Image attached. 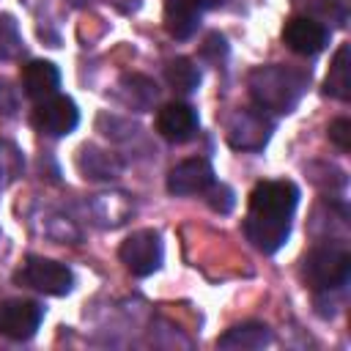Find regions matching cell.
Masks as SVG:
<instances>
[{
  "instance_id": "obj_1",
  "label": "cell",
  "mask_w": 351,
  "mask_h": 351,
  "mask_svg": "<svg viewBox=\"0 0 351 351\" xmlns=\"http://www.w3.org/2000/svg\"><path fill=\"white\" fill-rule=\"evenodd\" d=\"M299 203V189L291 181H261L250 195L244 219L247 239L266 255L277 252L291 233V214Z\"/></svg>"
},
{
  "instance_id": "obj_2",
  "label": "cell",
  "mask_w": 351,
  "mask_h": 351,
  "mask_svg": "<svg viewBox=\"0 0 351 351\" xmlns=\"http://www.w3.org/2000/svg\"><path fill=\"white\" fill-rule=\"evenodd\" d=\"M247 88L261 110L291 112L307 88V74L288 66H261L250 71Z\"/></svg>"
},
{
  "instance_id": "obj_3",
  "label": "cell",
  "mask_w": 351,
  "mask_h": 351,
  "mask_svg": "<svg viewBox=\"0 0 351 351\" xmlns=\"http://www.w3.org/2000/svg\"><path fill=\"white\" fill-rule=\"evenodd\" d=\"M302 274L313 291L343 288L351 274V255L343 244H318L304 255Z\"/></svg>"
},
{
  "instance_id": "obj_4",
  "label": "cell",
  "mask_w": 351,
  "mask_h": 351,
  "mask_svg": "<svg viewBox=\"0 0 351 351\" xmlns=\"http://www.w3.org/2000/svg\"><path fill=\"white\" fill-rule=\"evenodd\" d=\"M16 282L33 288V291H41L47 296H66L74 285V274L66 263H58V261H49V258H38V255H30L22 269L16 271Z\"/></svg>"
},
{
  "instance_id": "obj_5",
  "label": "cell",
  "mask_w": 351,
  "mask_h": 351,
  "mask_svg": "<svg viewBox=\"0 0 351 351\" xmlns=\"http://www.w3.org/2000/svg\"><path fill=\"white\" fill-rule=\"evenodd\" d=\"M121 263L134 274V277H148L162 266V239L156 230L143 228L134 230L132 236L123 239L118 250Z\"/></svg>"
},
{
  "instance_id": "obj_6",
  "label": "cell",
  "mask_w": 351,
  "mask_h": 351,
  "mask_svg": "<svg viewBox=\"0 0 351 351\" xmlns=\"http://www.w3.org/2000/svg\"><path fill=\"white\" fill-rule=\"evenodd\" d=\"M271 134V121L261 107H244L233 112L228 123V143L236 151H261L269 143Z\"/></svg>"
},
{
  "instance_id": "obj_7",
  "label": "cell",
  "mask_w": 351,
  "mask_h": 351,
  "mask_svg": "<svg viewBox=\"0 0 351 351\" xmlns=\"http://www.w3.org/2000/svg\"><path fill=\"white\" fill-rule=\"evenodd\" d=\"M33 123L38 132L49 134V137H66L77 129L80 123V110L69 96H49L44 101L36 104L33 110Z\"/></svg>"
},
{
  "instance_id": "obj_8",
  "label": "cell",
  "mask_w": 351,
  "mask_h": 351,
  "mask_svg": "<svg viewBox=\"0 0 351 351\" xmlns=\"http://www.w3.org/2000/svg\"><path fill=\"white\" fill-rule=\"evenodd\" d=\"M44 307L33 299H5L0 302V335L11 340H30L41 326Z\"/></svg>"
},
{
  "instance_id": "obj_9",
  "label": "cell",
  "mask_w": 351,
  "mask_h": 351,
  "mask_svg": "<svg viewBox=\"0 0 351 351\" xmlns=\"http://www.w3.org/2000/svg\"><path fill=\"white\" fill-rule=\"evenodd\" d=\"M282 41L288 44V49H293L296 55H318L326 41H329V30L313 19V16H293L285 22V30H282Z\"/></svg>"
},
{
  "instance_id": "obj_10",
  "label": "cell",
  "mask_w": 351,
  "mask_h": 351,
  "mask_svg": "<svg viewBox=\"0 0 351 351\" xmlns=\"http://www.w3.org/2000/svg\"><path fill=\"white\" fill-rule=\"evenodd\" d=\"M214 184V167L206 159H184L167 176V192L178 197L203 195Z\"/></svg>"
},
{
  "instance_id": "obj_11",
  "label": "cell",
  "mask_w": 351,
  "mask_h": 351,
  "mask_svg": "<svg viewBox=\"0 0 351 351\" xmlns=\"http://www.w3.org/2000/svg\"><path fill=\"white\" fill-rule=\"evenodd\" d=\"M156 132L170 143H186L197 132V112L184 101H170L156 112Z\"/></svg>"
},
{
  "instance_id": "obj_12",
  "label": "cell",
  "mask_w": 351,
  "mask_h": 351,
  "mask_svg": "<svg viewBox=\"0 0 351 351\" xmlns=\"http://www.w3.org/2000/svg\"><path fill=\"white\" fill-rule=\"evenodd\" d=\"M60 85V71L55 63L49 60H30L22 66V88L25 96L33 101H44L49 96H55Z\"/></svg>"
},
{
  "instance_id": "obj_13",
  "label": "cell",
  "mask_w": 351,
  "mask_h": 351,
  "mask_svg": "<svg viewBox=\"0 0 351 351\" xmlns=\"http://www.w3.org/2000/svg\"><path fill=\"white\" fill-rule=\"evenodd\" d=\"M269 343H271L269 326L266 324H258V321H247V324L230 326L217 340V348H225V351H255V348H263Z\"/></svg>"
},
{
  "instance_id": "obj_14",
  "label": "cell",
  "mask_w": 351,
  "mask_h": 351,
  "mask_svg": "<svg viewBox=\"0 0 351 351\" xmlns=\"http://www.w3.org/2000/svg\"><path fill=\"white\" fill-rule=\"evenodd\" d=\"M200 0H165V27L173 38H189L200 22Z\"/></svg>"
},
{
  "instance_id": "obj_15",
  "label": "cell",
  "mask_w": 351,
  "mask_h": 351,
  "mask_svg": "<svg viewBox=\"0 0 351 351\" xmlns=\"http://www.w3.org/2000/svg\"><path fill=\"white\" fill-rule=\"evenodd\" d=\"M80 170H82V176L85 178H93V181H112V178H118L121 176V170H123V162L115 156V154H110V151H101V148H96V145H85L82 151H80Z\"/></svg>"
},
{
  "instance_id": "obj_16",
  "label": "cell",
  "mask_w": 351,
  "mask_h": 351,
  "mask_svg": "<svg viewBox=\"0 0 351 351\" xmlns=\"http://www.w3.org/2000/svg\"><path fill=\"white\" fill-rule=\"evenodd\" d=\"M132 211H134V203L126 192H104V195H96L93 200V214L104 228L123 225L132 217Z\"/></svg>"
},
{
  "instance_id": "obj_17",
  "label": "cell",
  "mask_w": 351,
  "mask_h": 351,
  "mask_svg": "<svg viewBox=\"0 0 351 351\" xmlns=\"http://www.w3.org/2000/svg\"><path fill=\"white\" fill-rule=\"evenodd\" d=\"M324 93L332 99L348 101V96H351V49H348V44H343L335 52L329 74L324 80Z\"/></svg>"
},
{
  "instance_id": "obj_18",
  "label": "cell",
  "mask_w": 351,
  "mask_h": 351,
  "mask_svg": "<svg viewBox=\"0 0 351 351\" xmlns=\"http://www.w3.org/2000/svg\"><path fill=\"white\" fill-rule=\"evenodd\" d=\"M156 82L143 77V74H132V77H123L121 80V96H123V104L132 107V110H148L156 99Z\"/></svg>"
},
{
  "instance_id": "obj_19",
  "label": "cell",
  "mask_w": 351,
  "mask_h": 351,
  "mask_svg": "<svg viewBox=\"0 0 351 351\" xmlns=\"http://www.w3.org/2000/svg\"><path fill=\"white\" fill-rule=\"evenodd\" d=\"M165 77H167V82H170L178 93H192V90H197V85H200V69H197L189 58H176V60H170Z\"/></svg>"
},
{
  "instance_id": "obj_20",
  "label": "cell",
  "mask_w": 351,
  "mask_h": 351,
  "mask_svg": "<svg viewBox=\"0 0 351 351\" xmlns=\"http://www.w3.org/2000/svg\"><path fill=\"white\" fill-rule=\"evenodd\" d=\"M22 52V36L11 16H0V60H14Z\"/></svg>"
},
{
  "instance_id": "obj_21",
  "label": "cell",
  "mask_w": 351,
  "mask_h": 351,
  "mask_svg": "<svg viewBox=\"0 0 351 351\" xmlns=\"http://www.w3.org/2000/svg\"><path fill=\"white\" fill-rule=\"evenodd\" d=\"M16 110H19V93H16V88L5 77H0V118H14Z\"/></svg>"
},
{
  "instance_id": "obj_22",
  "label": "cell",
  "mask_w": 351,
  "mask_h": 351,
  "mask_svg": "<svg viewBox=\"0 0 351 351\" xmlns=\"http://www.w3.org/2000/svg\"><path fill=\"white\" fill-rule=\"evenodd\" d=\"M206 192H208V206H211L214 211H219V214H228V211L233 208V203H236V200H233V192H230L228 186H222V184H219V186L211 184Z\"/></svg>"
},
{
  "instance_id": "obj_23",
  "label": "cell",
  "mask_w": 351,
  "mask_h": 351,
  "mask_svg": "<svg viewBox=\"0 0 351 351\" xmlns=\"http://www.w3.org/2000/svg\"><path fill=\"white\" fill-rule=\"evenodd\" d=\"M200 55H203L206 60H211V63H219V60L228 55V44H225V38H222L219 33H208L206 41H203V47H200Z\"/></svg>"
},
{
  "instance_id": "obj_24",
  "label": "cell",
  "mask_w": 351,
  "mask_h": 351,
  "mask_svg": "<svg viewBox=\"0 0 351 351\" xmlns=\"http://www.w3.org/2000/svg\"><path fill=\"white\" fill-rule=\"evenodd\" d=\"M329 140L340 148V151H348L351 148V121L348 118H337L329 123Z\"/></svg>"
},
{
  "instance_id": "obj_25",
  "label": "cell",
  "mask_w": 351,
  "mask_h": 351,
  "mask_svg": "<svg viewBox=\"0 0 351 351\" xmlns=\"http://www.w3.org/2000/svg\"><path fill=\"white\" fill-rule=\"evenodd\" d=\"M225 0H200V5H203V11L206 8H217V5H222Z\"/></svg>"
},
{
  "instance_id": "obj_26",
  "label": "cell",
  "mask_w": 351,
  "mask_h": 351,
  "mask_svg": "<svg viewBox=\"0 0 351 351\" xmlns=\"http://www.w3.org/2000/svg\"><path fill=\"white\" fill-rule=\"evenodd\" d=\"M69 3H71V5H77V8H80V5H85V3H88V0H69Z\"/></svg>"
}]
</instances>
